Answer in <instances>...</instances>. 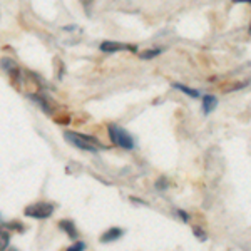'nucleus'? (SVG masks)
<instances>
[{
    "label": "nucleus",
    "instance_id": "obj_1",
    "mask_svg": "<svg viewBox=\"0 0 251 251\" xmlns=\"http://www.w3.org/2000/svg\"><path fill=\"white\" fill-rule=\"evenodd\" d=\"M66 139L71 144H74L75 148L86 149V151H97V149H104V146L92 136H86V134H79V132H66Z\"/></svg>",
    "mask_w": 251,
    "mask_h": 251
},
{
    "label": "nucleus",
    "instance_id": "obj_2",
    "mask_svg": "<svg viewBox=\"0 0 251 251\" xmlns=\"http://www.w3.org/2000/svg\"><path fill=\"white\" fill-rule=\"evenodd\" d=\"M109 136H111L112 143L121 146V148H124V149H132V148H134V141H132V137L129 136L124 129L117 127L116 124L109 126Z\"/></svg>",
    "mask_w": 251,
    "mask_h": 251
},
{
    "label": "nucleus",
    "instance_id": "obj_3",
    "mask_svg": "<svg viewBox=\"0 0 251 251\" xmlns=\"http://www.w3.org/2000/svg\"><path fill=\"white\" fill-rule=\"evenodd\" d=\"M54 213V206L49 204V203H35V204H30L25 208L24 214L25 216H30V218H37V220H46L50 214Z\"/></svg>",
    "mask_w": 251,
    "mask_h": 251
},
{
    "label": "nucleus",
    "instance_id": "obj_4",
    "mask_svg": "<svg viewBox=\"0 0 251 251\" xmlns=\"http://www.w3.org/2000/svg\"><path fill=\"white\" fill-rule=\"evenodd\" d=\"M100 50L104 52H119V50H136V47H131V46H126V44H121V42H106L100 44Z\"/></svg>",
    "mask_w": 251,
    "mask_h": 251
},
{
    "label": "nucleus",
    "instance_id": "obj_5",
    "mask_svg": "<svg viewBox=\"0 0 251 251\" xmlns=\"http://www.w3.org/2000/svg\"><path fill=\"white\" fill-rule=\"evenodd\" d=\"M216 106H218V99L214 96H204L203 97V111H204V114L213 112Z\"/></svg>",
    "mask_w": 251,
    "mask_h": 251
},
{
    "label": "nucleus",
    "instance_id": "obj_6",
    "mask_svg": "<svg viewBox=\"0 0 251 251\" xmlns=\"http://www.w3.org/2000/svg\"><path fill=\"white\" fill-rule=\"evenodd\" d=\"M123 236V229H119V228H112V229H109V231H106L100 236V241L102 243H109V241H114L117 240V238H121Z\"/></svg>",
    "mask_w": 251,
    "mask_h": 251
},
{
    "label": "nucleus",
    "instance_id": "obj_7",
    "mask_svg": "<svg viewBox=\"0 0 251 251\" xmlns=\"http://www.w3.org/2000/svg\"><path fill=\"white\" fill-rule=\"evenodd\" d=\"M60 228H62V229H66L69 236H72V238H75V236H77V231H75V226L72 225L71 221H67V220H66V221H60Z\"/></svg>",
    "mask_w": 251,
    "mask_h": 251
},
{
    "label": "nucleus",
    "instance_id": "obj_8",
    "mask_svg": "<svg viewBox=\"0 0 251 251\" xmlns=\"http://www.w3.org/2000/svg\"><path fill=\"white\" fill-rule=\"evenodd\" d=\"M174 89H177V91H183L184 94L191 96V97H200V92L196 91V89H191V87H186L183 84H173Z\"/></svg>",
    "mask_w": 251,
    "mask_h": 251
},
{
    "label": "nucleus",
    "instance_id": "obj_9",
    "mask_svg": "<svg viewBox=\"0 0 251 251\" xmlns=\"http://www.w3.org/2000/svg\"><path fill=\"white\" fill-rule=\"evenodd\" d=\"M159 54H161V50H159V49H148V50L141 52V55H139V57L143 59V60H149V59H154L156 55H159Z\"/></svg>",
    "mask_w": 251,
    "mask_h": 251
},
{
    "label": "nucleus",
    "instance_id": "obj_10",
    "mask_svg": "<svg viewBox=\"0 0 251 251\" xmlns=\"http://www.w3.org/2000/svg\"><path fill=\"white\" fill-rule=\"evenodd\" d=\"M9 241H10V236L7 231H0V251H5L9 248Z\"/></svg>",
    "mask_w": 251,
    "mask_h": 251
},
{
    "label": "nucleus",
    "instance_id": "obj_11",
    "mask_svg": "<svg viewBox=\"0 0 251 251\" xmlns=\"http://www.w3.org/2000/svg\"><path fill=\"white\" fill-rule=\"evenodd\" d=\"M84 250H86V245L79 241V243H75L74 246H71V248H69L67 251H84Z\"/></svg>",
    "mask_w": 251,
    "mask_h": 251
},
{
    "label": "nucleus",
    "instance_id": "obj_12",
    "mask_svg": "<svg viewBox=\"0 0 251 251\" xmlns=\"http://www.w3.org/2000/svg\"><path fill=\"white\" fill-rule=\"evenodd\" d=\"M194 234H196L200 240H206V233L201 228H198V226H194Z\"/></svg>",
    "mask_w": 251,
    "mask_h": 251
},
{
    "label": "nucleus",
    "instance_id": "obj_13",
    "mask_svg": "<svg viewBox=\"0 0 251 251\" xmlns=\"http://www.w3.org/2000/svg\"><path fill=\"white\" fill-rule=\"evenodd\" d=\"M9 251H17V250H15V248H10Z\"/></svg>",
    "mask_w": 251,
    "mask_h": 251
}]
</instances>
